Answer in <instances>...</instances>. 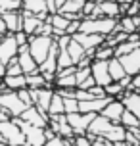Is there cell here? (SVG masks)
<instances>
[{"label": "cell", "mask_w": 140, "mask_h": 146, "mask_svg": "<svg viewBox=\"0 0 140 146\" xmlns=\"http://www.w3.org/2000/svg\"><path fill=\"white\" fill-rule=\"evenodd\" d=\"M117 27L115 17H85L81 19V33H94V35H111Z\"/></svg>", "instance_id": "1"}, {"label": "cell", "mask_w": 140, "mask_h": 146, "mask_svg": "<svg viewBox=\"0 0 140 146\" xmlns=\"http://www.w3.org/2000/svg\"><path fill=\"white\" fill-rule=\"evenodd\" d=\"M52 42H54V36H48V35H31L29 36L27 48H29V54L33 56V60L37 62V66H40L44 62Z\"/></svg>", "instance_id": "2"}, {"label": "cell", "mask_w": 140, "mask_h": 146, "mask_svg": "<svg viewBox=\"0 0 140 146\" xmlns=\"http://www.w3.org/2000/svg\"><path fill=\"white\" fill-rule=\"evenodd\" d=\"M25 108L27 106L19 100L15 90H0V110H6L12 117H19Z\"/></svg>", "instance_id": "3"}, {"label": "cell", "mask_w": 140, "mask_h": 146, "mask_svg": "<svg viewBox=\"0 0 140 146\" xmlns=\"http://www.w3.org/2000/svg\"><path fill=\"white\" fill-rule=\"evenodd\" d=\"M0 135L4 137L8 146H21L25 144V137H23L19 125L15 123L14 119L8 121H0Z\"/></svg>", "instance_id": "4"}, {"label": "cell", "mask_w": 140, "mask_h": 146, "mask_svg": "<svg viewBox=\"0 0 140 146\" xmlns=\"http://www.w3.org/2000/svg\"><path fill=\"white\" fill-rule=\"evenodd\" d=\"M96 113H81V111H75V113H65V119L69 127L73 129V135H85L88 129L90 121L94 119Z\"/></svg>", "instance_id": "5"}, {"label": "cell", "mask_w": 140, "mask_h": 146, "mask_svg": "<svg viewBox=\"0 0 140 146\" xmlns=\"http://www.w3.org/2000/svg\"><path fill=\"white\" fill-rule=\"evenodd\" d=\"M90 75L96 81V85H100V87L110 85L111 77H110V71H108V60H92V64H90Z\"/></svg>", "instance_id": "6"}, {"label": "cell", "mask_w": 140, "mask_h": 146, "mask_svg": "<svg viewBox=\"0 0 140 146\" xmlns=\"http://www.w3.org/2000/svg\"><path fill=\"white\" fill-rule=\"evenodd\" d=\"M17 50H19V46L14 38V33H6L0 38V62L8 64L12 58L17 56Z\"/></svg>", "instance_id": "7"}, {"label": "cell", "mask_w": 140, "mask_h": 146, "mask_svg": "<svg viewBox=\"0 0 140 146\" xmlns=\"http://www.w3.org/2000/svg\"><path fill=\"white\" fill-rule=\"evenodd\" d=\"M119 62H121V66H123L127 75H131V77L136 75L140 71V46H136L134 50H131L125 56H121Z\"/></svg>", "instance_id": "8"}, {"label": "cell", "mask_w": 140, "mask_h": 146, "mask_svg": "<svg viewBox=\"0 0 140 146\" xmlns=\"http://www.w3.org/2000/svg\"><path fill=\"white\" fill-rule=\"evenodd\" d=\"M113 98L104 96V98H90V100H79V111L81 113H100L106 104H110Z\"/></svg>", "instance_id": "9"}, {"label": "cell", "mask_w": 140, "mask_h": 146, "mask_svg": "<svg viewBox=\"0 0 140 146\" xmlns=\"http://www.w3.org/2000/svg\"><path fill=\"white\" fill-rule=\"evenodd\" d=\"M19 119L25 121V123H29V125H35V127H42V129L48 125V115L40 113L35 106H29V108L23 110L21 115H19Z\"/></svg>", "instance_id": "10"}, {"label": "cell", "mask_w": 140, "mask_h": 146, "mask_svg": "<svg viewBox=\"0 0 140 146\" xmlns=\"http://www.w3.org/2000/svg\"><path fill=\"white\" fill-rule=\"evenodd\" d=\"M17 64L21 67V71L27 75V73H33V71H38V66L37 62L33 60V56L29 54V48H27V44L25 46H19V50H17Z\"/></svg>", "instance_id": "11"}, {"label": "cell", "mask_w": 140, "mask_h": 146, "mask_svg": "<svg viewBox=\"0 0 140 146\" xmlns=\"http://www.w3.org/2000/svg\"><path fill=\"white\" fill-rule=\"evenodd\" d=\"M71 38L73 40H77V42L81 44L85 50H90V48H98L100 44H104V36L102 35H94V33H75V35H71Z\"/></svg>", "instance_id": "12"}, {"label": "cell", "mask_w": 140, "mask_h": 146, "mask_svg": "<svg viewBox=\"0 0 140 146\" xmlns=\"http://www.w3.org/2000/svg\"><path fill=\"white\" fill-rule=\"evenodd\" d=\"M123 102L119 100V98H113L110 104H106V108L100 111V115H104L106 119H110L111 123H119V119H121V113H123Z\"/></svg>", "instance_id": "13"}, {"label": "cell", "mask_w": 140, "mask_h": 146, "mask_svg": "<svg viewBox=\"0 0 140 146\" xmlns=\"http://www.w3.org/2000/svg\"><path fill=\"white\" fill-rule=\"evenodd\" d=\"M121 102L125 106V110H129L131 113L136 115V119L140 121V94L136 90H125L121 96Z\"/></svg>", "instance_id": "14"}, {"label": "cell", "mask_w": 140, "mask_h": 146, "mask_svg": "<svg viewBox=\"0 0 140 146\" xmlns=\"http://www.w3.org/2000/svg\"><path fill=\"white\" fill-rule=\"evenodd\" d=\"M2 19H4V25H6L8 33H17L21 31V23H23V15L19 10L15 12H2Z\"/></svg>", "instance_id": "15"}, {"label": "cell", "mask_w": 140, "mask_h": 146, "mask_svg": "<svg viewBox=\"0 0 140 146\" xmlns=\"http://www.w3.org/2000/svg\"><path fill=\"white\" fill-rule=\"evenodd\" d=\"M21 6L25 12L37 15L38 19H42V21L48 17V10H46L44 0H21Z\"/></svg>", "instance_id": "16"}, {"label": "cell", "mask_w": 140, "mask_h": 146, "mask_svg": "<svg viewBox=\"0 0 140 146\" xmlns=\"http://www.w3.org/2000/svg\"><path fill=\"white\" fill-rule=\"evenodd\" d=\"M21 15H23V23H21V31L23 33H27V35H35L37 33V29L40 27V23H42V19H38L37 15L29 14V12H25V10H21Z\"/></svg>", "instance_id": "17"}, {"label": "cell", "mask_w": 140, "mask_h": 146, "mask_svg": "<svg viewBox=\"0 0 140 146\" xmlns=\"http://www.w3.org/2000/svg\"><path fill=\"white\" fill-rule=\"evenodd\" d=\"M108 71H110L111 81H121L127 75L125 69H123V66H121V62H119V58H115V56L108 60Z\"/></svg>", "instance_id": "18"}, {"label": "cell", "mask_w": 140, "mask_h": 146, "mask_svg": "<svg viewBox=\"0 0 140 146\" xmlns=\"http://www.w3.org/2000/svg\"><path fill=\"white\" fill-rule=\"evenodd\" d=\"M125 127L121 123H110V127H108V131L104 133V139L111 140V142H117V140H123L125 139Z\"/></svg>", "instance_id": "19"}, {"label": "cell", "mask_w": 140, "mask_h": 146, "mask_svg": "<svg viewBox=\"0 0 140 146\" xmlns=\"http://www.w3.org/2000/svg\"><path fill=\"white\" fill-rule=\"evenodd\" d=\"M98 10H100L102 17H115L117 19L119 15H121V8H119V4L115 0L113 2H100L98 4Z\"/></svg>", "instance_id": "20"}, {"label": "cell", "mask_w": 140, "mask_h": 146, "mask_svg": "<svg viewBox=\"0 0 140 146\" xmlns=\"http://www.w3.org/2000/svg\"><path fill=\"white\" fill-rule=\"evenodd\" d=\"M2 85L8 88V90H19V88L27 87V81H25V75H12V77H2Z\"/></svg>", "instance_id": "21"}, {"label": "cell", "mask_w": 140, "mask_h": 146, "mask_svg": "<svg viewBox=\"0 0 140 146\" xmlns=\"http://www.w3.org/2000/svg\"><path fill=\"white\" fill-rule=\"evenodd\" d=\"M25 81H27V88H42V87H50L44 81L42 73L40 71H33L25 75Z\"/></svg>", "instance_id": "22"}, {"label": "cell", "mask_w": 140, "mask_h": 146, "mask_svg": "<svg viewBox=\"0 0 140 146\" xmlns=\"http://www.w3.org/2000/svg\"><path fill=\"white\" fill-rule=\"evenodd\" d=\"M67 54L71 56V60H73V64L77 66L79 64V60L87 54V50L83 48L81 44L77 42V40H73V38H69V44H67Z\"/></svg>", "instance_id": "23"}, {"label": "cell", "mask_w": 140, "mask_h": 146, "mask_svg": "<svg viewBox=\"0 0 140 146\" xmlns=\"http://www.w3.org/2000/svg\"><path fill=\"white\" fill-rule=\"evenodd\" d=\"M85 0H65L63 6L58 10V14H81Z\"/></svg>", "instance_id": "24"}, {"label": "cell", "mask_w": 140, "mask_h": 146, "mask_svg": "<svg viewBox=\"0 0 140 146\" xmlns=\"http://www.w3.org/2000/svg\"><path fill=\"white\" fill-rule=\"evenodd\" d=\"M58 113H65L63 111V98L58 92H54L52 100H50V106H48V115H58Z\"/></svg>", "instance_id": "25"}, {"label": "cell", "mask_w": 140, "mask_h": 146, "mask_svg": "<svg viewBox=\"0 0 140 146\" xmlns=\"http://www.w3.org/2000/svg\"><path fill=\"white\" fill-rule=\"evenodd\" d=\"M136 46H140V42H133V40H123V42H119L117 46L113 48V56H115V58H121V56L129 54L131 50H134Z\"/></svg>", "instance_id": "26"}, {"label": "cell", "mask_w": 140, "mask_h": 146, "mask_svg": "<svg viewBox=\"0 0 140 146\" xmlns=\"http://www.w3.org/2000/svg\"><path fill=\"white\" fill-rule=\"evenodd\" d=\"M119 123L123 125L125 129H133V127H140V121L136 119L134 113H131L129 110H123V113H121V119H119Z\"/></svg>", "instance_id": "27"}, {"label": "cell", "mask_w": 140, "mask_h": 146, "mask_svg": "<svg viewBox=\"0 0 140 146\" xmlns=\"http://www.w3.org/2000/svg\"><path fill=\"white\" fill-rule=\"evenodd\" d=\"M54 83H56V87H58V88H75V87H77L75 73H71V75H63V77H56Z\"/></svg>", "instance_id": "28"}, {"label": "cell", "mask_w": 140, "mask_h": 146, "mask_svg": "<svg viewBox=\"0 0 140 146\" xmlns=\"http://www.w3.org/2000/svg\"><path fill=\"white\" fill-rule=\"evenodd\" d=\"M104 90H106V96H111V98H121L123 92H125V88L121 87L117 81H111L110 85H106Z\"/></svg>", "instance_id": "29"}, {"label": "cell", "mask_w": 140, "mask_h": 146, "mask_svg": "<svg viewBox=\"0 0 140 146\" xmlns=\"http://www.w3.org/2000/svg\"><path fill=\"white\" fill-rule=\"evenodd\" d=\"M113 58V48L108 44H100L98 48H94V60H110Z\"/></svg>", "instance_id": "30"}, {"label": "cell", "mask_w": 140, "mask_h": 146, "mask_svg": "<svg viewBox=\"0 0 140 146\" xmlns=\"http://www.w3.org/2000/svg\"><path fill=\"white\" fill-rule=\"evenodd\" d=\"M67 66H75L71 56L67 54V48H58V69L59 67H67ZM56 69V71H58Z\"/></svg>", "instance_id": "31"}, {"label": "cell", "mask_w": 140, "mask_h": 146, "mask_svg": "<svg viewBox=\"0 0 140 146\" xmlns=\"http://www.w3.org/2000/svg\"><path fill=\"white\" fill-rule=\"evenodd\" d=\"M21 8V0H0V14L2 12H15Z\"/></svg>", "instance_id": "32"}, {"label": "cell", "mask_w": 140, "mask_h": 146, "mask_svg": "<svg viewBox=\"0 0 140 146\" xmlns=\"http://www.w3.org/2000/svg\"><path fill=\"white\" fill-rule=\"evenodd\" d=\"M6 75H8V77H12V75H25V73L21 71L19 64H17V58H12L6 64ZM6 75H4V77H6Z\"/></svg>", "instance_id": "33"}, {"label": "cell", "mask_w": 140, "mask_h": 146, "mask_svg": "<svg viewBox=\"0 0 140 146\" xmlns=\"http://www.w3.org/2000/svg\"><path fill=\"white\" fill-rule=\"evenodd\" d=\"M63 111H65V113H75V111H79V100H77L75 96L63 98Z\"/></svg>", "instance_id": "34"}, {"label": "cell", "mask_w": 140, "mask_h": 146, "mask_svg": "<svg viewBox=\"0 0 140 146\" xmlns=\"http://www.w3.org/2000/svg\"><path fill=\"white\" fill-rule=\"evenodd\" d=\"M69 144H73V139H61L58 135H54L52 139L44 142V146H69Z\"/></svg>", "instance_id": "35"}, {"label": "cell", "mask_w": 140, "mask_h": 146, "mask_svg": "<svg viewBox=\"0 0 140 146\" xmlns=\"http://www.w3.org/2000/svg\"><path fill=\"white\" fill-rule=\"evenodd\" d=\"M15 92H17L19 100H21V102L25 104L27 108H29V106H33V100H31V90H29L27 87H25V88H19V90H15Z\"/></svg>", "instance_id": "36"}, {"label": "cell", "mask_w": 140, "mask_h": 146, "mask_svg": "<svg viewBox=\"0 0 140 146\" xmlns=\"http://www.w3.org/2000/svg\"><path fill=\"white\" fill-rule=\"evenodd\" d=\"M73 146H92V140L87 135H75L73 137Z\"/></svg>", "instance_id": "37"}, {"label": "cell", "mask_w": 140, "mask_h": 146, "mask_svg": "<svg viewBox=\"0 0 140 146\" xmlns=\"http://www.w3.org/2000/svg\"><path fill=\"white\" fill-rule=\"evenodd\" d=\"M79 27H81V19H75V21H69L65 27V35H75V33H79Z\"/></svg>", "instance_id": "38"}, {"label": "cell", "mask_w": 140, "mask_h": 146, "mask_svg": "<svg viewBox=\"0 0 140 146\" xmlns=\"http://www.w3.org/2000/svg\"><path fill=\"white\" fill-rule=\"evenodd\" d=\"M14 38H15V42H17V46H25L27 40H29V35L23 33V31H17V33H14Z\"/></svg>", "instance_id": "39"}, {"label": "cell", "mask_w": 140, "mask_h": 146, "mask_svg": "<svg viewBox=\"0 0 140 146\" xmlns=\"http://www.w3.org/2000/svg\"><path fill=\"white\" fill-rule=\"evenodd\" d=\"M94 85H96V81L92 79V75H88L87 79H83L75 88H83V90H88V88H90V87H94Z\"/></svg>", "instance_id": "40"}, {"label": "cell", "mask_w": 140, "mask_h": 146, "mask_svg": "<svg viewBox=\"0 0 140 146\" xmlns=\"http://www.w3.org/2000/svg\"><path fill=\"white\" fill-rule=\"evenodd\" d=\"M88 92L94 96V98H104V96H106V90H104V87H100V85H94V87H90V88H88Z\"/></svg>", "instance_id": "41"}, {"label": "cell", "mask_w": 140, "mask_h": 146, "mask_svg": "<svg viewBox=\"0 0 140 146\" xmlns=\"http://www.w3.org/2000/svg\"><path fill=\"white\" fill-rule=\"evenodd\" d=\"M75 98H77V100H90V98H94V96L90 94L88 90H83V88H75Z\"/></svg>", "instance_id": "42"}, {"label": "cell", "mask_w": 140, "mask_h": 146, "mask_svg": "<svg viewBox=\"0 0 140 146\" xmlns=\"http://www.w3.org/2000/svg\"><path fill=\"white\" fill-rule=\"evenodd\" d=\"M123 140H125L129 146H136V144H140L138 140H136V137H134L131 131H125V139H123Z\"/></svg>", "instance_id": "43"}, {"label": "cell", "mask_w": 140, "mask_h": 146, "mask_svg": "<svg viewBox=\"0 0 140 146\" xmlns=\"http://www.w3.org/2000/svg\"><path fill=\"white\" fill-rule=\"evenodd\" d=\"M92 146H113V142L108 139H104V137H96L94 140H92Z\"/></svg>", "instance_id": "44"}, {"label": "cell", "mask_w": 140, "mask_h": 146, "mask_svg": "<svg viewBox=\"0 0 140 146\" xmlns=\"http://www.w3.org/2000/svg\"><path fill=\"white\" fill-rule=\"evenodd\" d=\"M136 88H140V71L131 77V90H136Z\"/></svg>", "instance_id": "45"}, {"label": "cell", "mask_w": 140, "mask_h": 146, "mask_svg": "<svg viewBox=\"0 0 140 146\" xmlns=\"http://www.w3.org/2000/svg\"><path fill=\"white\" fill-rule=\"evenodd\" d=\"M8 31H6V25H4V19H2V15H0V38L6 35Z\"/></svg>", "instance_id": "46"}, {"label": "cell", "mask_w": 140, "mask_h": 146, "mask_svg": "<svg viewBox=\"0 0 140 146\" xmlns=\"http://www.w3.org/2000/svg\"><path fill=\"white\" fill-rule=\"evenodd\" d=\"M4 75H6V64H4V62H0V79H2Z\"/></svg>", "instance_id": "47"}, {"label": "cell", "mask_w": 140, "mask_h": 146, "mask_svg": "<svg viewBox=\"0 0 140 146\" xmlns=\"http://www.w3.org/2000/svg\"><path fill=\"white\" fill-rule=\"evenodd\" d=\"M113 146H129L125 140H117V142H113Z\"/></svg>", "instance_id": "48"}, {"label": "cell", "mask_w": 140, "mask_h": 146, "mask_svg": "<svg viewBox=\"0 0 140 146\" xmlns=\"http://www.w3.org/2000/svg\"><path fill=\"white\" fill-rule=\"evenodd\" d=\"M115 2H117V4H131L133 0H115Z\"/></svg>", "instance_id": "49"}, {"label": "cell", "mask_w": 140, "mask_h": 146, "mask_svg": "<svg viewBox=\"0 0 140 146\" xmlns=\"http://www.w3.org/2000/svg\"><path fill=\"white\" fill-rule=\"evenodd\" d=\"M96 4H100V2H113V0H94Z\"/></svg>", "instance_id": "50"}, {"label": "cell", "mask_w": 140, "mask_h": 146, "mask_svg": "<svg viewBox=\"0 0 140 146\" xmlns=\"http://www.w3.org/2000/svg\"><path fill=\"white\" fill-rule=\"evenodd\" d=\"M0 146H8V144H6V142H0Z\"/></svg>", "instance_id": "51"}, {"label": "cell", "mask_w": 140, "mask_h": 146, "mask_svg": "<svg viewBox=\"0 0 140 146\" xmlns=\"http://www.w3.org/2000/svg\"><path fill=\"white\" fill-rule=\"evenodd\" d=\"M136 92H138V94H140V88H136Z\"/></svg>", "instance_id": "52"}, {"label": "cell", "mask_w": 140, "mask_h": 146, "mask_svg": "<svg viewBox=\"0 0 140 146\" xmlns=\"http://www.w3.org/2000/svg\"><path fill=\"white\" fill-rule=\"evenodd\" d=\"M69 146H73V144H69Z\"/></svg>", "instance_id": "53"}, {"label": "cell", "mask_w": 140, "mask_h": 146, "mask_svg": "<svg viewBox=\"0 0 140 146\" xmlns=\"http://www.w3.org/2000/svg\"><path fill=\"white\" fill-rule=\"evenodd\" d=\"M136 146H140V144H136Z\"/></svg>", "instance_id": "54"}]
</instances>
